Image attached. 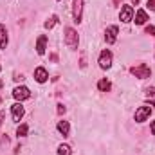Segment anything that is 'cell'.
Masks as SVG:
<instances>
[{"instance_id":"1","label":"cell","mask_w":155,"mask_h":155,"mask_svg":"<svg viewBox=\"0 0 155 155\" xmlns=\"http://www.w3.org/2000/svg\"><path fill=\"white\" fill-rule=\"evenodd\" d=\"M65 45L72 51H76L78 45H79V36H78V31L72 27H65Z\"/></svg>"},{"instance_id":"2","label":"cell","mask_w":155,"mask_h":155,"mask_svg":"<svg viewBox=\"0 0 155 155\" xmlns=\"http://www.w3.org/2000/svg\"><path fill=\"white\" fill-rule=\"evenodd\" d=\"M130 72H132V76L139 78V79H146V78L152 76V71H150V67H148V65H144V63L132 67V69H130Z\"/></svg>"},{"instance_id":"3","label":"cell","mask_w":155,"mask_h":155,"mask_svg":"<svg viewBox=\"0 0 155 155\" xmlns=\"http://www.w3.org/2000/svg\"><path fill=\"white\" fill-rule=\"evenodd\" d=\"M112 52L108 51V49H105V51H101V54H99V67L103 69V71H107V69H110L112 67Z\"/></svg>"},{"instance_id":"4","label":"cell","mask_w":155,"mask_h":155,"mask_svg":"<svg viewBox=\"0 0 155 155\" xmlns=\"http://www.w3.org/2000/svg\"><path fill=\"white\" fill-rule=\"evenodd\" d=\"M119 20L123 24H128L134 20V7L132 5H123L121 7V13H119Z\"/></svg>"},{"instance_id":"5","label":"cell","mask_w":155,"mask_h":155,"mask_svg":"<svg viewBox=\"0 0 155 155\" xmlns=\"http://www.w3.org/2000/svg\"><path fill=\"white\" fill-rule=\"evenodd\" d=\"M13 97H15L16 101L29 99V97H31V90H29L27 87H16V88L13 90Z\"/></svg>"},{"instance_id":"6","label":"cell","mask_w":155,"mask_h":155,"mask_svg":"<svg viewBox=\"0 0 155 155\" xmlns=\"http://www.w3.org/2000/svg\"><path fill=\"white\" fill-rule=\"evenodd\" d=\"M150 114H152V108L144 105V107H139V108L135 110V116H134V117H135V121H137V123H144V121L150 117Z\"/></svg>"},{"instance_id":"7","label":"cell","mask_w":155,"mask_h":155,"mask_svg":"<svg viewBox=\"0 0 155 155\" xmlns=\"http://www.w3.org/2000/svg\"><path fill=\"white\" fill-rule=\"evenodd\" d=\"M11 114H13V121H15V123H20V119H22L24 114H25V108L22 107L20 101L15 103V105H11Z\"/></svg>"},{"instance_id":"8","label":"cell","mask_w":155,"mask_h":155,"mask_svg":"<svg viewBox=\"0 0 155 155\" xmlns=\"http://www.w3.org/2000/svg\"><path fill=\"white\" fill-rule=\"evenodd\" d=\"M81 15H83V0H72V16L76 24L81 22Z\"/></svg>"},{"instance_id":"9","label":"cell","mask_w":155,"mask_h":155,"mask_svg":"<svg viewBox=\"0 0 155 155\" xmlns=\"http://www.w3.org/2000/svg\"><path fill=\"white\" fill-rule=\"evenodd\" d=\"M117 35H119V27H117V25H108L107 31H105V40H107V43H110V45L116 43Z\"/></svg>"},{"instance_id":"10","label":"cell","mask_w":155,"mask_h":155,"mask_svg":"<svg viewBox=\"0 0 155 155\" xmlns=\"http://www.w3.org/2000/svg\"><path fill=\"white\" fill-rule=\"evenodd\" d=\"M35 79H36L38 83H45V81L49 79L47 69H45V67H36V69H35Z\"/></svg>"},{"instance_id":"11","label":"cell","mask_w":155,"mask_h":155,"mask_svg":"<svg viewBox=\"0 0 155 155\" xmlns=\"http://www.w3.org/2000/svg\"><path fill=\"white\" fill-rule=\"evenodd\" d=\"M146 20H148V15H146V11L144 9H139L137 13H135V25H144L146 24Z\"/></svg>"},{"instance_id":"12","label":"cell","mask_w":155,"mask_h":155,"mask_svg":"<svg viewBox=\"0 0 155 155\" xmlns=\"http://www.w3.org/2000/svg\"><path fill=\"white\" fill-rule=\"evenodd\" d=\"M45 49H47V36L41 35L38 38V41H36V52L41 56V54H45Z\"/></svg>"},{"instance_id":"13","label":"cell","mask_w":155,"mask_h":155,"mask_svg":"<svg viewBox=\"0 0 155 155\" xmlns=\"http://www.w3.org/2000/svg\"><path fill=\"white\" fill-rule=\"evenodd\" d=\"M7 41H9V38H7V29H5L4 24H0V49H5L7 47Z\"/></svg>"},{"instance_id":"14","label":"cell","mask_w":155,"mask_h":155,"mask_svg":"<svg viewBox=\"0 0 155 155\" xmlns=\"http://www.w3.org/2000/svg\"><path fill=\"white\" fill-rule=\"evenodd\" d=\"M58 132H60L63 137H67L69 132H71V124H69V121H60V123H58Z\"/></svg>"},{"instance_id":"15","label":"cell","mask_w":155,"mask_h":155,"mask_svg":"<svg viewBox=\"0 0 155 155\" xmlns=\"http://www.w3.org/2000/svg\"><path fill=\"white\" fill-rule=\"evenodd\" d=\"M97 88H99L101 92H110L112 83H110L108 79H99V81H97Z\"/></svg>"},{"instance_id":"16","label":"cell","mask_w":155,"mask_h":155,"mask_svg":"<svg viewBox=\"0 0 155 155\" xmlns=\"http://www.w3.org/2000/svg\"><path fill=\"white\" fill-rule=\"evenodd\" d=\"M56 24H58V16H56V15H52V16H51V18L43 24V27H45V29H52Z\"/></svg>"},{"instance_id":"17","label":"cell","mask_w":155,"mask_h":155,"mask_svg":"<svg viewBox=\"0 0 155 155\" xmlns=\"http://www.w3.org/2000/svg\"><path fill=\"white\" fill-rule=\"evenodd\" d=\"M58 155H72L71 146H69V144H60V146H58Z\"/></svg>"},{"instance_id":"18","label":"cell","mask_w":155,"mask_h":155,"mask_svg":"<svg viewBox=\"0 0 155 155\" xmlns=\"http://www.w3.org/2000/svg\"><path fill=\"white\" fill-rule=\"evenodd\" d=\"M27 132H29V126H27V124H20V126L16 128V135H18V137H25Z\"/></svg>"},{"instance_id":"19","label":"cell","mask_w":155,"mask_h":155,"mask_svg":"<svg viewBox=\"0 0 155 155\" xmlns=\"http://www.w3.org/2000/svg\"><path fill=\"white\" fill-rule=\"evenodd\" d=\"M144 92H146V97H148V99H150V97H155V87H148Z\"/></svg>"},{"instance_id":"20","label":"cell","mask_w":155,"mask_h":155,"mask_svg":"<svg viewBox=\"0 0 155 155\" xmlns=\"http://www.w3.org/2000/svg\"><path fill=\"white\" fill-rule=\"evenodd\" d=\"M146 5H148V9L155 11V0H148V2H146Z\"/></svg>"},{"instance_id":"21","label":"cell","mask_w":155,"mask_h":155,"mask_svg":"<svg viewBox=\"0 0 155 155\" xmlns=\"http://www.w3.org/2000/svg\"><path fill=\"white\" fill-rule=\"evenodd\" d=\"M65 110H67V108H65L63 105H58V114H60V116H61V114H65Z\"/></svg>"},{"instance_id":"22","label":"cell","mask_w":155,"mask_h":155,"mask_svg":"<svg viewBox=\"0 0 155 155\" xmlns=\"http://www.w3.org/2000/svg\"><path fill=\"white\" fill-rule=\"evenodd\" d=\"M150 128H152V135H155V121L150 123Z\"/></svg>"},{"instance_id":"23","label":"cell","mask_w":155,"mask_h":155,"mask_svg":"<svg viewBox=\"0 0 155 155\" xmlns=\"http://www.w3.org/2000/svg\"><path fill=\"white\" fill-rule=\"evenodd\" d=\"M13 79H15V81H22V79H24V76H22V74H20V76H18V74H15V78H13Z\"/></svg>"},{"instance_id":"24","label":"cell","mask_w":155,"mask_h":155,"mask_svg":"<svg viewBox=\"0 0 155 155\" xmlns=\"http://www.w3.org/2000/svg\"><path fill=\"white\" fill-rule=\"evenodd\" d=\"M4 116H5V114H4V112H0V124H2V119H4Z\"/></svg>"},{"instance_id":"25","label":"cell","mask_w":155,"mask_h":155,"mask_svg":"<svg viewBox=\"0 0 155 155\" xmlns=\"http://www.w3.org/2000/svg\"><path fill=\"white\" fill-rule=\"evenodd\" d=\"M139 2H141V0H132V4H134V5H137Z\"/></svg>"},{"instance_id":"26","label":"cell","mask_w":155,"mask_h":155,"mask_svg":"<svg viewBox=\"0 0 155 155\" xmlns=\"http://www.w3.org/2000/svg\"><path fill=\"white\" fill-rule=\"evenodd\" d=\"M150 107H155V101H152V99H150Z\"/></svg>"},{"instance_id":"27","label":"cell","mask_w":155,"mask_h":155,"mask_svg":"<svg viewBox=\"0 0 155 155\" xmlns=\"http://www.w3.org/2000/svg\"><path fill=\"white\" fill-rule=\"evenodd\" d=\"M119 2H121V0H114V4H116V5H117V4H119Z\"/></svg>"},{"instance_id":"28","label":"cell","mask_w":155,"mask_h":155,"mask_svg":"<svg viewBox=\"0 0 155 155\" xmlns=\"http://www.w3.org/2000/svg\"><path fill=\"white\" fill-rule=\"evenodd\" d=\"M0 71H2V67H0Z\"/></svg>"}]
</instances>
